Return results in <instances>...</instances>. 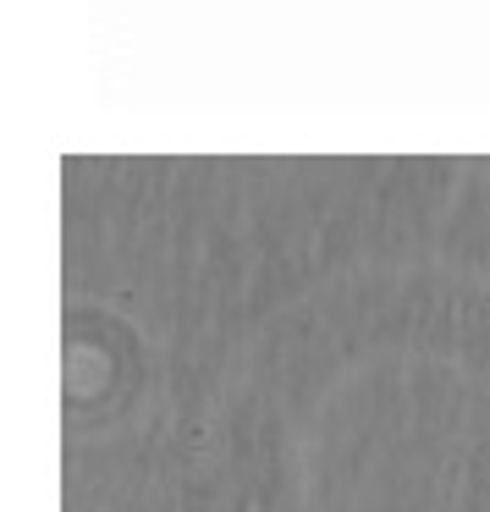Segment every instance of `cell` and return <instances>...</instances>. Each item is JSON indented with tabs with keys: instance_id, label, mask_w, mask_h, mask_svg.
Returning a JSON list of instances; mask_svg holds the SVG:
<instances>
[]
</instances>
